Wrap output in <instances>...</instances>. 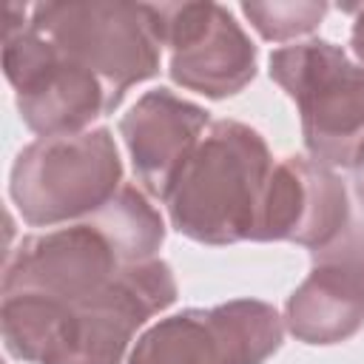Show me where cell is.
I'll return each instance as SVG.
<instances>
[{"label":"cell","mask_w":364,"mask_h":364,"mask_svg":"<svg viewBox=\"0 0 364 364\" xmlns=\"http://www.w3.org/2000/svg\"><path fill=\"white\" fill-rule=\"evenodd\" d=\"M173 299L176 282L159 259L128 264L94 293L6 290L3 338L9 353L31 364H119L134 330Z\"/></svg>","instance_id":"cell-1"},{"label":"cell","mask_w":364,"mask_h":364,"mask_svg":"<svg viewBox=\"0 0 364 364\" xmlns=\"http://www.w3.org/2000/svg\"><path fill=\"white\" fill-rule=\"evenodd\" d=\"M270 173V151L253 128L213 122L165 199L173 228L205 245L253 239Z\"/></svg>","instance_id":"cell-2"},{"label":"cell","mask_w":364,"mask_h":364,"mask_svg":"<svg viewBox=\"0 0 364 364\" xmlns=\"http://www.w3.org/2000/svg\"><path fill=\"white\" fill-rule=\"evenodd\" d=\"M122 188V162L111 131L40 136L11 168V199L34 228L94 216Z\"/></svg>","instance_id":"cell-3"},{"label":"cell","mask_w":364,"mask_h":364,"mask_svg":"<svg viewBox=\"0 0 364 364\" xmlns=\"http://www.w3.org/2000/svg\"><path fill=\"white\" fill-rule=\"evenodd\" d=\"M31 28L102 80L114 108L122 94L159 71L156 6L148 3H40Z\"/></svg>","instance_id":"cell-4"},{"label":"cell","mask_w":364,"mask_h":364,"mask_svg":"<svg viewBox=\"0 0 364 364\" xmlns=\"http://www.w3.org/2000/svg\"><path fill=\"white\" fill-rule=\"evenodd\" d=\"M270 77L301 111L304 145L318 165H350L364 151V68L327 40L282 46Z\"/></svg>","instance_id":"cell-5"},{"label":"cell","mask_w":364,"mask_h":364,"mask_svg":"<svg viewBox=\"0 0 364 364\" xmlns=\"http://www.w3.org/2000/svg\"><path fill=\"white\" fill-rule=\"evenodd\" d=\"M3 68L17 94V108L40 136L77 134L114 108L97 74L63 54L37 28L6 20Z\"/></svg>","instance_id":"cell-6"},{"label":"cell","mask_w":364,"mask_h":364,"mask_svg":"<svg viewBox=\"0 0 364 364\" xmlns=\"http://www.w3.org/2000/svg\"><path fill=\"white\" fill-rule=\"evenodd\" d=\"M282 344L279 313L253 299L185 310L154 324L128 364H262Z\"/></svg>","instance_id":"cell-7"},{"label":"cell","mask_w":364,"mask_h":364,"mask_svg":"<svg viewBox=\"0 0 364 364\" xmlns=\"http://www.w3.org/2000/svg\"><path fill=\"white\" fill-rule=\"evenodd\" d=\"M156 28L171 48V77L191 91L222 100L256 74V46L216 3H162Z\"/></svg>","instance_id":"cell-8"},{"label":"cell","mask_w":364,"mask_h":364,"mask_svg":"<svg viewBox=\"0 0 364 364\" xmlns=\"http://www.w3.org/2000/svg\"><path fill=\"white\" fill-rule=\"evenodd\" d=\"M347 191L341 179L304 156H287L270 173L253 239H290L321 250L347 233Z\"/></svg>","instance_id":"cell-9"},{"label":"cell","mask_w":364,"mask_h":364,"mask_svg":"<svg viewBox=\"0 0 364 364\" xmlns=\"http://www.w3.org/2000/svg\"><path fill=\"white\" fill-rule=\"evenodd\" d=\"M313 273L287 301V327L304 344H336L364 324V236L341 233L313 250Z\"/></svg>","instance_id":"cell-10"},{"label":"cell","mask_w":364,"mask_h":364,"mask_svg":"<svg viewBox=\"0 0 364 364\" xmlns=\"http://www.w3.org/2000/svg\"><path fill=\"white\" fill-rule=\"evenodd\" d=\"M205 125L208 111L168 88L142 94L122 117L119 131L131 151L134 171L154 196L168 199L176 176L193 156Z\"/></svg>","instance_id":"cell-11"},{"label":"cell","mask_w":364,"mask_h":364,"mask_svg":"<svg viewBox=\"0 0 364 364\" xmlns=\"http://www.w3.org/2000/svg\"><path fill=\"white\" fill-rule=\"evenodd\" d=\"M88 222H94L108 236V242L125 264L151 262L165 239L159 213L134 185H122L108 205L88 216Z\"/></svg>","instance_id":"cell-12"},{"label":"cell","mask_w":364,"mask_h":364,"mask_svg":"<svg viewBox=\"0 0 364 364\" xmlns=\"http://www.w3.org/2000/svg\"><path fill=\"white\" fill-rule=\"evenodd\" d=\"M242 11L264 40L284 43L313 31L324 17L327 3H242Z\"/></svg>","instance_id":"cell-13"},{"label":"cell","mask_w":364,"mask_h":364,"mask_svg":"<svg viewBox=\"0 0 364 364\" xmlns=\"http://www.w3.org/2000/svg\"><path fill=\"white\" fill-rule=\"evenodd\" d=\"M353 51H355V57H358L361 65H364V9L358 11V20H355V26H353Z\"/></svg>","instance_id":"cell-14"},{"label":"cell","mask_w":364,"mask_h":364,"mask_svg":"<svg viewBox=\"0 0 364 364\" xmlns=\"http://www.w3.org/2000/svg\"><path fill=\"white\" fill-rule=\"evenodd\" d=\"M353 173H355V193L364 202V151L358 154V159L353 162Z\"/></svg>","instance_id":"cell-15"}]
</instances>
